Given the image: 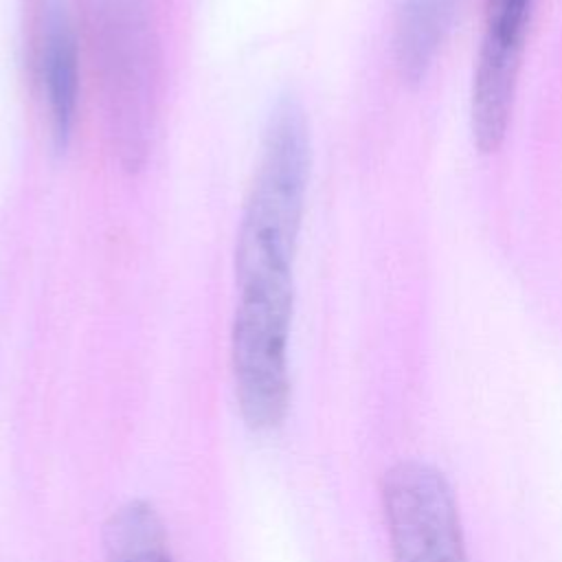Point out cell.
Returning <instances> with one entry per match:
<instances>
[{
    "label": "cell",
    "mask_w": 562,
    "mask_h": 562,
    "mask_svg": "<svg viewBox=\"0 0 562 562\" xmlns=\"http://www.w3.org/2000/svg\"><path fill=\"white\" fill-rule=\"evenodd\" d=\"M310 180V125L294 97H281L266 123L255 178L239 217L235 281H292Z\"/></svg>",
    "instance_id": "1"
},
{
    "label": "cell",
    "mask_w": 562,
    "mask_h": 562,
    "mask_svg": "<svg viewBox=\"0 0 562 562\" xmlns=\"http://www.w3.org/2000/svg\"><path fill=\"white\" fill-rule=\"evenodd\" d=\"M105 130L119 162L143 167L156 121L158 35L151 0H88Z\"/></svg>",
    "instance_id": "2"
},
{
    "label": "cell",
    "mask_w": 562,
    "mask_h": 562,
    "mask_svg": "<svg viewBox=\"0 0 562 562\" xmlns=\"http://www.w3.org/2000/svg\"><path fill=\"white\" fill-rule=\"evenodd\" d=\"M231 362L239 411L250 428L277 426L288 408V342L294 281L237 285Z\"/></svg>",
    "instance_id": "3"
},
{
    "label": "cell",
    "mask_w": 562,
    "mask_h": 562,
    "mask_svg": "<svg viewBox=\"0 0 562 562\" xmlns=\"http://www.w3.org/2000/svg\"><path fill=\"white\" fill-rule=\"evenodd\" d=\"M382 503L393 562H468L452 487L426 463H400L384 476Z\"/></svg>",
    "instance_id": "4"
},
{
    "label": "cell",
    "mask_w": 562,
    "mask_h": 562,
    "mask_svg": "<svg viewBox=\"0 0 562 562\" xmlns=\"http://www.w3.org/2000/svg\"><path fill=\"white\" fill-rule=\"evenodd\" d=\"M533 0H485L483 31L470 90L472 140L496 154L512 123Z\"/></svg>",
    "instance_id": "5"
},
{
    "label": "cell",
    "mask_w": 562,
    "mask_h": 562,
    "mask_svg": "<svg viewBox=\"0 0 562 562\" xmlns=\"http://www.w3.org/2000/svg\"><path fill=\"white\" fill-rule=\"evenodd\" d=\"M35 77L53 145L64 149L72 136L79 97V53L64 0H40L35 18Z\"/></svg>",
    "instance_id": "6"
},
{
    "label": "cell",
    "mask_w": 562,
    "mask_h": 562,
    "mask_svg": "<svg viewBox=\"0 0 562 562\" xmlns=\"http://www.w3.org/2000/svg\"><path fill=\"white\" fill-rule=\"evenodd\" d=\"M459 0H400L395 15V64L406 83H422L443 46Z\"/></svg>",
    "instance_id": "7"
},
{
    "label": "cell",
    "mask_w": 562,
    "mask_h": 562,
    "mask_svg": "<svg viewBox=\"0 0 562 562\" xmlns=\"http://www.w3.org/2000/svg\"><path fill=\"white\" fill-rule=\"evenodd\" d=\"M105 562H173L156 509L145 501L121 505L108 520Z\"/></svg>",
    "instance_id": "8"
}]
</instances>
